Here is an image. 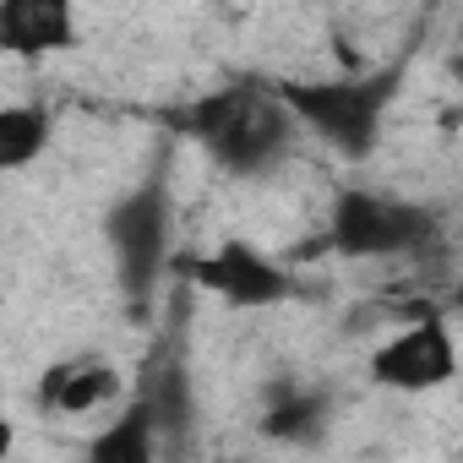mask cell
Instances as JSON below:
<instances>
[{"mask_svg": "<svg viewBox=\"0 0 463 463\" xmlns=\"http://www.w3.org/2000/svg\"><path fill=\"white\" fill-rule=\"evenodd\" d=\"M164 126L180 131L185 142H196L218 169L229 175H268L289 158L295 147V120L279 104L273 88L257 82H235V88H213L191 104L164 109Z\"/></svg>", "mask_w": 463, "mask_h": 463, "instance_id": "1", "label": "cell"}, {"mask_svg": "<svg viewBox=\"0 0 463 463\" xmlns=\"http://www.w3.org/2000/svg\"><path fill=\"white\" fill-rule=\"evenodd\" d=\"M403 66H382V71H354V77H317V82H279V104L289 109V120L311 137H322L333 153L344 158H371L382 142V120L398 99Z\"/></svg>", "mask_w": 463, "mask_h": 463, "instance_id": "2", "label": "cell"}, {"mask_svg": "<svg viewBox=\"0 0 463 463\" xmlns=\"http://www.w3.org/2000/svg\"><path fill=\"white\" fill-rule=\"evenodd\" d=\"M104 235H109L115 279H120L131 317H153L158 284L175 262V251H169V185L153 175L137 191H126L104 218Z\"/></svg>", "mask_w": 463, "mask_h": 463, "instance_id": "3", "label": "cell"}, {"mask_svg": "<svg viewBox=\"0 0 463 463\" xmlns=\"http://www.w3.org/2000/svg\"><path fill=\"white\" fill-rule=\"evenodd\" d=\"M436 235V223L420 202H403V196H387V191H365V185H349L333 196V213H327V235L322 246L349 257V262H387V257H420Z\"/></svg>", "mask_w": 463, "mask_h": 463, "instance_id": "4", "label": "cell"}, {"mask_svg": "<svg viewBox=\"0 0 463 463\" xmlns=\"http://www.w3.org/2000/svg\"><path fill=\"white\" fill-rule=\"evenodd\" d=\"M169 268H175L191 289L218 295L223 306H241V311L284 306V300L300 295L295 273H289L279 257H268V251H257V246H246V241H223L218 251H185V257H175Z\"/></svg>", "mask_w": 463, "mask_h": 463, "instance_id": "5", "label": "cell"}, {"mask_svg": "<svg viewBox=\"0 0 463 463\" xmlns=\"http://www.w3.org/2000/svg\"><path fill=\"white\" fill-rule=\"evenodd\" d=\"M452 376H458V349H452V327H447L441 311H425V317L403 322L371 354V382H382L392 392H436Z\"/></svg>", "mask_w": 463, "mask_h": 463, "instance_id": "6", "label": "cell"}, {"mask_svg": "<svg viewBox=\"0 0 463 463\" xmlns=\"http://www.w3.org/2000/svg\"><path fill=\"white\" fill-rule=\"evenodd\" d=\"M77 44V12L66 0H0V55L44 61Z\"/></svg>", "mask_w": 463, "mask_h": 463, "instance_id": "7", "label": "cell"}, {"mask_svg": "<svg viewBox=\"0 0 463 463\" xmlns=\"http://www.w3.org/2000/svg\"><path fill=\"white\" fill-rule=\"evenodd\" d=\"M120 392H126L120 365H109V360H99V354H71V360H55V365L39 376V409L66 414V420L93 414V409L115 403Z\"/></svg>", "mask_w": 463, "mask_h": 463, "instance_id": "8", "label": "cell"}, {"mask_svg": "<svg viewBox=\"0 0 463 463\" xmlns=\"http://www.w3.org/2000/svg\"><path fill=\"white\" fill-rule=\"evenodd\" d=\"M82 463H158V441H153L147 403L131 398L104 430H93L88 447H82Z\"/></svg>", "mask_w": 463, "mask_h": 463, "instance_id": "9", "label": "cell"}, {"mask_svg": "<svg viewBox=\"0 0 463 463\" xmlns=\"http://www.w3.org/2000/svg\"><path fill=\"white\" fill-rule=\"evenodd\" d=\"M327 409H333V403H327L322 392H306V387H273L268 414H262V430H268V441L306 447V441H317V436H322Z\"/></svg>", "mask_w": 463, "mask_h": 463, "instance_id": "10", "label": "cell"}, {"mask_svg": "<svg viewBox=\"0 0 463 463\" xmlns=\"http://www.w3.org/2000/svg\"><path fill=\"white\" fill-rule=\"evenodd\" d=\"M55 137V120L44 104H0V175L33 164Z\"/></svg>", "mask_w": 463, "mask_h": 463, "instance_id": "11", "label": "cell"}, {"mask_svg": "<svg viewBox=\"0 0 463 463\" xmlns=\"http://www.w3.org/2000/svg\"><path fill=\"white\" fill-rule=\"evenodd\" d=\"M12 447H17V425H12V414L0 409V463L12 458Z\"/></svg>", "mask_w": 463, "mask_h": 463, "instance_id": "12", "label": "cell"}]
</instances>
